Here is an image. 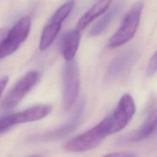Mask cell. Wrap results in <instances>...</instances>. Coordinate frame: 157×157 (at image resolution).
<instances>
[{"label": "cell", "instance_id": "obj_1", "mask_svg": "<svg viewBox=\"0 0 157 157\" xmlns=\"http://www.w3.org/2000/svg\"><path fill=\"white\" fill-rule=\"evenodd\" d=\"M109 117L85 132L78 135L65 144L70 152H83L96 147L109 134Z\"/></svg>", "mask_w": 157, "mask_h": 157}, {"label": "cell", "instance_id": "obj_2", "mask_svg": "<svg viewBox=\"0 0 157 157\" xmlns=\"http://www.w3.org/2000/svg\"><path fill=\"white\" fill-rule=\"evenodd\" d=\"M143 6V2L139 1L129 10L119 28L109 39V47H120L134 37L139 24Z\"/></svg>", "mask_w": 157, "mask_h": 157}, {"label": "cell", "instance_id": "obj_3", "mask_svg": "<svg viewBox=\"0 0 157 157\" xmlns=\"http://www.w3.org/2000/svg\"><path fill=\"white\" fill-rule=\"evenodd\" d=\"M31 20L30 17L21 18L9 30L0 43V59L14 53L27 38L30 31Z\"/></svg>", "mask_w": 157, "mask_h": 157}, {"label": "cell", "instance_id": "obj_4", "mask_svg": "<svg viewBox=\"0 0 157 157\" xmlns=\"http://www.w3.org/2000/svg\"><path fill=\"white\" fill-rule=\"evenodd\" d=\"M63 78V105L67 111L72 108L77 101L80 88L79 69L76 61L74 59L65 63Z\"/></svg>", "mask_w": 157, "mask_h": 157}, {"label": "cell", "instance_id": "obj_5", "mask_svg": "<svg viewBox=\"0 0 157 157\" xmlns=\"http://www.w3.org/2000/svg\"><path fill=\"white\" fill-rule=\"evenodd\" d=\"M74 6V1H70L63 4L44 26L39 42V49L46 50L54 41L58 35L62 23L69 15Z\"/></svg>", "mask_w": 157, "mask_h": 157}, {"label": "cell", "instance_id": "obj_6", "mask_svg": "<svg viewBox=\"0 0 157 157\" xmlns=\"http://www.w3.org/2000/svg\"><path fill=\"white\" fill-rule=\"evenodd\" d=\"M136 111V105L132 96L124 94L120 99L112 115L109 117V134L123 129L132 119Z\"/></svg>", "mask_w": 157, "mask_h": 157}, {"label": "cell", "instance_id": "obj_7", "mask_svg": "<svg viewBox=\"0 0 157 157\" xmlns=\"http://www.w3.org/2000/svg\"><path fill=\"white\" fill-rule=\"evenodd\" d=\"M51 110L52 107L50 105L40 104L21 112L0 117V132L14 124L40 120L49 114Z\"/></svg>", "mask_w": 157, "mask_h": 157}, {"label": "cell", "instance_id": "obj_8", "mask_svg": "<svg viewBox=\"0 0 157 157\" xmlns=\"http://www.w3.org/2000/svg\"><path fill=\"white\" fill-rule=\"evenodd\" d=\"M39 78V74L36 71H30L21 77L7 94L2 103L3 108L10 109L18 104L36 84Z\"/></svg>", "mask_w": 157, "mask_h": 157}, {"label": "cell", "instance_id": "obj_9", "mask_svg": "<svg viewBox=\"0 0 157 157\" xmlns=\"http://www.w3.org/2000/svg\"><path fill=\"white\" fill-rule=\"evenodd\" d=\"M139 52L134 48L128 49L115 57L109 64L106 78L109 80H115L125 74L136 62Z\"/></svg>", "mask_w": 157, "mask_h": 157}, {"label": "cell", "instance_id": "obj_10", "mask_svg": "<svg viewBox=\"0 0 157 157\" xmlns=\"http://www.w3.org/2000/svg\"><path fill=\"white\" fill-rule=\"evenodd\" d=\"M83 108L84 104L83 102H81L77 107L74 115L69 120V121L54 130L37 136L36 137V139L42 141L52 140L66 136V134L74 131V129L78 126L83 114Z\"/></svg>", "mask_w": 157, "mask_h": 157}, {"label": "cell", "instance_id": "obj_11", "mask_svg": "<svg viewBox=\"0 0 157 157\" xmlns=\"http://www.w3.org/2000/svg\"><path fill=\"white\" fill-rule=\"evenodd\" d=\"M156 126V111L152 110L147 117L144 123L136 130L124 136L121 142H134L141 141L150 136L155 131Z\"/></svg>", "mask_w": 157, "mask_h": 157}, {"label": "cell", "instance_id": "obj_12", "mask_svg": "<svg viewBox=\"0 0 157 157\" xmlns=\"http://www.w3.org/2000/svg\"><path fill=\"white\" fill-rule=\"evenodd\" d=\"M80 38V31L76 29L68 31L63 36L61 42V52L66 61L74 59L78 47Z\"/></svg>", "mask_w": 157, "mask_h": 157}, {"label": "cell", "instance_id": "obj_13", "mask_svg": "<svg viewBox=\"0 0 157 157\" xmlns=\"http://www.w3.org/2000/svg\"><path fill=\"white\" fill-rule=\"evenodd\" d=\"M112 0H99L85 12L78 20L76 29L81 31L99 15L103 13L109 7Z\"/></svg>", "mask_w": 157, "mask_h": 157}, {"label": "cell", "instance_id": "obj_14", "mask_svg": "<svg viewBox=\"0 0 157 157\" xmlns=\"http://www.w3.org/2000/svg\"><path fill=\"white\" fill-rule=\"evenodd\" d=\"M123 4L121 2H117L109 11L98 20L90 29L88 35L91 37L98 36L102 33L113 20V18L119 13L122 8Z\"/></svg>", "mask_w": 157, "mask_h": 157}, {"label": "cell", "instance_id": "obj_15", "mask_svg": "<svg viewBox=\"0 0 157 157\" xmlns=\"http://www.w3.org/2000/svg\"><path fill=\"white\" fill-rule=\"evenodd\" d=\"M157 64V55L155 52L151 57L147 67V74L148 76H152L156 71Z\"/></svg>", "mask_w": 157, "mask_h": 157}, {"label": "cell", "instance_id": "obj_16", "mask_svg": "<svg viewBox=\"0 0 157 157\" xmlns=\"http://www.w3.org/2000/svg\"><path fill=\"white\" fill-rule=\"evenodd\" d=\"M103 157H137V155L134 152L123 151V152H116L107 155Z\"/></svg>", "mask_w": 157, "mask_h": 157}, {"label": "cell", "instance_id": "obj_17", "mask_svg": "<svg viewBox=\"0 0 157 157\" xmlns=\"http://www.w3.org/2000/svg\"><path fill=\"white\" fill-rule=\"evenodd\" d=\"M8 82V77L7 76H2L0 77V97L2 93L6 86Z\"/></svg>", "mask_w": 157, "mask_h": 157}, {"label": "cell", "instance_id": "obj_18", "mask_svg": "<svg viewBox=\"0 0 157 157\" xmlns=\"http://www.w3.org/2000/svg\"><path fill=\"white\" fill-rule=\"evenodd\" d=\"M7 33V30L6 29L2 28V29H0V43L3 40L4 37L6 36Z\"/></svg>", "mask_w": 157, "mask_h": 157}, {"label": "cell", "instance_id": "obj_19", "mask_svg": "<svg viewBox=\"0 0 157 157\" xmlns=\"http://www.w3.org/2000/svg\"><path fill=\"white\" fill-rule=\"evenodd\" d=\"M30 157H43V156H40V155H33V156H31Z\"/></svg>", "mask_w": 157, "mask_h": 157}]
</instances>
